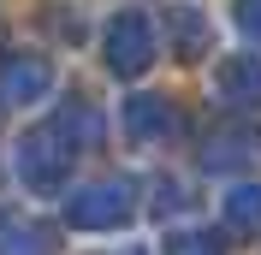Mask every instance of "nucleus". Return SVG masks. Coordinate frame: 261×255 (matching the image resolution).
<instances>
[{
    "label": "nucleus",
    "instance_id": "obj_1",
    "mask_svg": "<svg viewBox=\"0 0 261 255\" xmlns=\"http://www.w3.org/2000/svg\"><path fill=\"white\" fill-rule=\"evenodd\" d=\"M143 60H148V24H143V18H125V24H113V65L137 71Z\"/></svg>",
    "mask_w": 261,
    "mask_h": 255
},
{
    "label": "nucleus",
    "instance_id": "obj_2",
    "mask_svg": "<svg viewBox=\"0 0 261 255\" xmlns=\"http://www.w3.org/2000/svg\"><path fill=\"white\" fill-rule=\"evenodd\" d=\"M89 196H95V202L71 208L77 225H113V220H125V190H89Z\"/></svg>",
    "mask_w": 261,
    "mask_h": 255
},
{
    "label": "nucleus",
    "instance_id": "obj_3",
    "mask_svg": "<svg viewBox=\"0 0 261 255\" xmlns=\"http://www.w3.org/2000/svg\"><path fill=\"white\" fill-rule=\"evenodd\" d=\"M0 255H48V238L36 225H0Z\"/></svg>",
    "mask_w": 261,
    "mask_h": 255
},
{
    "label": "nucleus",
    "instance_id": "obj_4",
    "mask_svg": "<svg viewBox=\"0 0 261 255\" xmlns=\"http://www.w3.org/2000/svg\"><path fill=\"white\" fill-rule=\"evenodd\" d=\"M42 83H48V71H42V65H6V89H24V95H36V89H42Z\"/></svg>",
    "mask_w": 261,
    "mask_h": 255
}]
</instances>
